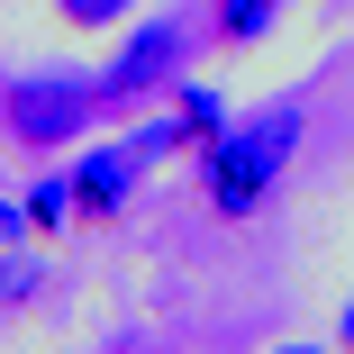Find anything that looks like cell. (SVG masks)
Here are the masks:
<instances>
[{"mask_svg":"<svg viewBox=\"0 0 354 354\" xmlns=\"http://www.w3.org/2000/svg\"><path fill=\"white\" fill-rule=\"evenodd\" d=\"M218 127H227L218 91H182V100H173V146H209Z\"/></svg>","mask_w":354,"mask_h":354,"instance_id":"obj_5","label":"cell"},{"mask_svg":"<svg viewBox=\"0 0 354 354\" xmlns=\"http://www.w3.org/2000/svg\"><path fill=\"white\" fill-rule=\"evenodd\" d=\"M55 218H73V173H64V182H37V191H28V227H55Z\"/></svg>","mask_w":354,"mask_h":354,"instance_id":"obj_7","label":"cell"},{"mask_svg":"<svg viewBox=\"0 0 354 354\" xmlns=\"http://www.w3.org/2000/svg\"><path fill=\"white\" fill-rule=\"evenodd\" d=\"M82 118H91L82 82H19L10 91V127L28 136V146H64V136H82Z\"/></svg>","mask_w":354,"mask_h":354,"instance_id":"obj_3","label":"cell"},{"mask_svg":"<svg viewBox=\"0 0 354 354\" xmlns=\"http://www.w3.org/2000/svg\"><path fill=\"white\" fill-rule=\"evenodd\" d=\"M127 191H136V146H100L73 164V209H91V218H109Z\"/></svg>","mask_w":354,"mask_h":354,"instance_id":"obj_4","label":"cell"},{"mask_svg":"<svg viewBox=\"0 0 354 354\" xmlns=\"http://www.w3.org/2000/svg\"><path fill=\"white\" fill-rule=\"evenodd\" d=\"M345 345H354V318H345Z\"/></svg>","mask_w":354,"mask_h":354,"instance_id":"obj_11","label":"cell"},{"mask_svg":"<svg viewBox=\"0 0 354 354\" xmlns=\"http://www.w3.org/2000/svg\"><path fill=\"white\" fill-rule=\"evenodd\" d=\"M55 10L73 19V28H118V19L136 10V0H55Z\"/></svg>","mask_w":354,"mask_h":354,"instance_id":"obj_8","label":"cell"},{"mask_svg":"<svg viewBox=\"0 0 354 354\" xmlns=\"http://www.w3.org/2000/svg\"><path fill=\"white\" fill-rule=\"evenodd\" d=\"M182 55H191V37H182V19H155V28H136V46L118 55V73L91 91L100 109H127L136 91H155V82H173L182 73Z\"/></svg>","mask_w":354,"mask_h":354,"instance_id":"obj_2","label":"cell"},{"mask_svg":"<svg viewBox=\"0 0 354 354\" xmlns=\"http://www.w3.org/2000/svg\"><path fill=\"white\" fill-rule=\"evenodd\" d=\"M291 146H300V109H263L245 127H218L209 136V209H218V218H245V209L281 182Z\"/></svg>","mask_w":354,"mask_h":354,"instance_id":"obj_1","label":"cell"},{"mask_svg":"<svg viewBox=\"0 0 354 354\" xmlns=\"http://www.w3.org/2000/svg\"><path fill=\"white\" fill-rule=\"evenodd\" d=\"M281 354H318V345H281Z\"/></svg>","mask_w":354,"mask_h":354,"instance_id":"obj_10","label":"cell"},{"mask_svg":"<svg viewBox=\"0 0 354 354\" xmlns=\"http://www.w3.org/2000/svg\"><path fill=\"white\" fill-rule=\"evenodd\" d=\"M19 236H28V200H19V209L0 200V245H19Z\"/></svg>","mask_w":354,"mask_h":354,"instance_id":"obj_9","label":"cell"},{"mask_svg":"<svg viewBox=\"0 0 354 354\" xmlns=\"http://www.w3.org/2000/svg\"><path fill=\"white\" fill-rule=\"evenodd\" d=\"M263 28H272V0H218V37L227 46H254Z\"/></svg>","mask_w":354,"mask_h":354,"instance_id":"obj_6","label":"cell"}]
</instances>
